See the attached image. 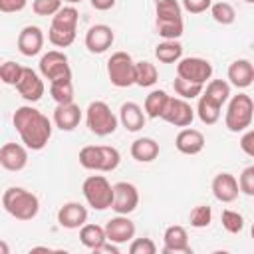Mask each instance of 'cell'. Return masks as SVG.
I'll use <instances>...</instances> for the list:
<instances>
[{
    "mask_svg": "<svg viewBox=\"0 0 254 254\" xmlns=\"http://www.w3.org/2000/svg\"><path fill=\"white\" fill-rule=\"evenodd\" d=\"M12 123L26 149L42 151L52 137V121L32 105H22L14 111Z\"/></svg>",
    "mask_w": 254,
    "mask_h": 254,
    "instance_id": "1",
    "label": "cell"
},
{
    "mask_svg": "<svg viewBox=\"0 0 254 254\" xmlns=\"http://www.w3.org/2000/svg\"><path fill=\"white\" fill-rule=\"evenodd\" d=\"M2 206L16 220H32L38 216L40 200L34 192L22 187H8L2 194Z\"/></svg>",
    "mask_w": 254,
    "mask_h": 254,
    "instance_id": "2",
    "label": "cell"
},
{
    "mask_svg": "<svg viewBox=\"0 0 254 254\" xmlns=\"http://www.w3.org/2000/svg\"><path fill=\"white\" fill-rule=\"evenodd\" d=\"M121 155L115 147L109 145H85L79 151V165L87 171L111 173L119 167Z\"/></svg>",
    "mask_w": 254,
    "mask_h": 254,
    "instance_id": "3",
    "label": "cell"
},
{
    "mask_svg": "<svg viewBox=\"0 0 254 254\" xmlns=\"http://www.w3.org/2000/svg\"><path fill=\"white\" fill-rule=\"evenodd\" d=\"M228 107H226V115H224V125L228 131L232 133H240L244 129H248L252 125V117H254V101L250 95L246 93H238L228 97Z\"/></svg>",
    "mask_w": 254,
    "mask_h": 254,
    "instance_id": "4",
    "label": "cell"
},
{
    "mask_svg": "<svg viewBox=\"0 0 254 254\" xmlns=\"http://www.w3.org/2000/svg\"><path fill=\"white\" fill-rule=\"evenodd\" d=\"M85 123L89 131L95 133L97 137H107L115 133L119 119L105 101H91L85 109Z\"/></svg>",
    "mask_w": 254,
    "mask_h": 254,
    "instance_id": "5",
    "label": "cell"
},
{
    "mask_svg": "<svg viewBox=\"0 0 254 254\" xmlns=\"http://www.w3.org/2000/svg\"><path fill=\"white\" fill-rule=\"evenodd\" d=\"M87 204L95 210H105L113 200V185L103 175H89L81 185Z\"/></svg>",
    "mask_w": 254,
    "mask_h": 254,
    "instance_id": "6",
    "label": "cell"
},
{
    "mask_svg": "<svg viewBox=\"0 0 254 254\" xmlns=\"http://www.w3.org/2000/svg\"><path fill=\"white\" fill-rule=\"evenodd\" d=\"M107 75L115 87H129L135 83V62L127 52H115L107 60Z\"/></svg>",
    "mask_w": 254,
    "mask_h": 254,
    "instance_id": "7",
    "label": "cell"
},
{
    "mask_svg": "<svg viewBox=\"0 0 254 254\" xmlns=\"http://www.w3.org/2000/svg\"><path fill=\"white\" fill-rule=\"evenodd\" d=\"M40 73L44 79L50 83L56 79H69L71 77V67L67 64V56L58 50H50L40 58Z\"/></svg>",
    "mask_w": 254,
    "mask_h": 254,
    "instance_id": "8",
    "label": "cell"
},
{
    "mask_svg": "<svg viewBox=\"0 0 254 254\" xmlns=\"http://www.w3.org/2000/svg\"><path fill=\"white\" fill-rule=\"evenodd\" d=\"M177 75L192 81V83H200L204 85L210 75H212V64L204 58H181L177 62Z\"/></svg>",
    "mask_w": 254,
    "mask_h": 254,
    "instance_id": "9",
    "label": "cell"
},
{
    "mask_svg": "<svg viewBox=\"0 0 254 254\" xmlns=\"http://www.w3.org/2000/svg\"><path fill=\"white\" fill-rule=\"evenodd\" d=\"M139 206V190L133 183L119 181L113 185V200L111 206L117 214H129Z\"/></svg>",
    "mask_w": 254,
    "mask_h": 254,
    "instance_id": "10",
    "label": "cell"
},
{
    "mask_svg": "<svg viewBox=\"0 0 254 254\" xmlns=\"http://www.w3.org/2000/svg\"><path fill=\"white\" fill-rule=\"evenodd\" d=\"M161 119H165L167 123L175 125V127H189L194 119V109L190 107V103L183 97H171L165 105V111L161 115Z\"/></svg>",
    "mask_w": 254,
    "mask_h": 254,
    "instance_id": "11",
    "label": "cell"
},
{
    "mask_svg": "<svg viewBox=\"0 0 254 254\" xmlns=\"http://www.w3.org/2000/svg\"><path fill=\"white\" fill-rule=\"evenodd\" d=\"M163 252L165 254H192L185 226H181V224L167 226V230L163 234Z\"/></svg>",
    "mask_w": 254,
    "mask_h": 254,
    "instance_id": "12",
    "label": "cell"
},
{
    "mask_svg": "<svg viewBox=\"0 0 254 254\" xmlns=\"http://www.w3.org/2000/svg\"><path fill=\"white\" fill-rule=\"evenodd\" d=\"M103 230H105V238L115 244H125L135 238V224L133 220L127 218V214H117L115 218L107 220Z\"/></svg>",
    "mask_w": 254,
    "mask_h": 254,
    "instance_id": "13",
    "label": "cell"
},
{
    "mask_svg": "<svg viewBox=\"0 0 254 254\" xmlns=\"http://www.w3.org/2000/svg\"><path fill=\"white\" fill-rule=\"evenodd\" d=\"M16 89H18V93H20L26 101L36 103V101L42 99V95H44V91H46V85H44L42 77H40L32 67H24L22 77H20V81L16 83Z\"/></svg>",
    "mask_w": 254,
    "mask_h": 254,
    "instance_id": "14",
    "label": "cell"
},
{
    "mask_svg": "<svg viewBox=\"0 0 254 254\" xmlns=\"http://www.w3.org/2000/svg\"><path fill=\"white\" fill-rule=\"evenodd\" d=\"M115 34L107 24H95L85 32V48L91 54H103L111 48Z\"/></svg>",
    "mask_w": 254,
    "mask_h": 254,
    "instance_id": "15",
    "label": "cell"
},
{
    "mask_svg": "<svg viewBox=\"0 0 254 254\" xmlns=\"http://www.w3.org/2000/svg\"><path fill=\"white\" fill-rule=\"evenodd\" d=\"M28 165V149L20 143H4L0 147V167L12 173L22 171Z\"/></svg>",
    "mask_w": 254,
    "mask_h": 254,
    "instance_id": "16",
    "label": "cell"
},
{
    "mask_svg": "<svg viewBox=\"0 0 254 254\" xmlns=\"http://www.w3.org/2000/svg\"><path fill=\"white\" fill-rule=\"evenodd\" d=\"M44 48V32L38 26H24L18 34V50L22 56H38Z\"/></svg>",
    "mask_w": 254,
    "mask_h": 254,
    "instance_id": "17",
    "label": "cell"
},
{
    "mask_svg": "<svg viewBox=\"0 0 254 254\" xmlns=\"http://www.w3.org/2000/svg\"><path fill=\"white\" fill-rule=\"evenodd\" d=\"M58 222L62 228H67V230L81 228L87 222V208L81 202H73V200L65 202L58 210Z\"/></svg>",
    "mask_w": 254,
    "mask_h": 254,
    "instance_id": "18",
    "label": "cell"
},
{
    "mask_svg": "<svg viewBox=\"0 0 254 254\" xmlns=\"http://www.w3.org/2000/svg\"><path fill=\"white\" fill-rule=\"evenodd\" d=\"M175 147L179 153L183 155H198L204 149V135L198 129L192 127H185L177 133L175 139Z\"/></svg>",
    "mask_w": 254,
    "mask_h": 254,
    "instance_id": "19",
    "label": "cell"
},
{
    "mask_svg": "<svg viewBox=\"0 0 254 254\" xmlns=\"http://www.w3.org/2000/svg\"><path fill=\"white\" fill-rule=\"evenodd\" d=\"M238 181L230 173H218L212 179V194L220 202H234L238 198Z\"/></svg>",
    "mask_w": 254,
    "mask_h": 254,
    "instance_id": "20",
    "label": "cell"
},
{
    "mask_svg": "<svg viewBox=\"0 0 254 254\" xmlns=\"http://www.w3.org/2000/svg\"><path fill=\"white\" fill-rule=\"evenodd\" d=\"M81 121V109L73 101L69 103H58L54 109V123L62 131H73Z\"/></svg>",
    "mask_w": 254,
    "mask_h": 254,
    "instance_id": "21",
    "label": "cell"
},
{
    "mask_svg": "<svg viewBox=\"0 0 254 254\" xmlns=\"http://www.w3.org/2000/svg\"><path fill=\"white\" fill-rule=\"evenodd\" d=\"M228 79L234 87L238 89H246L252 85L254 81V65L250 60H234L228 65Z\"/></svg>",
    "mask_w": 254,
    "mask_h": 254,
    "instance_id": "22",
    "label": "cell"
},
{
    "mask_svg": "<svg viewBox=\"0 0 254 254\" xmlns=\"http://www.w3.org/2000/svg\"><path fill=\"white\" fill-rule=\"evenodd\" d=\"M117 119L121 121V125H123L127 131L135 133V131H141V129L145 127L147 115H145V111H143L141 105H137L135 101H127V103L121 105Z\"/></svg>",
    "mask_w": 254,
    "mask_h": 254,
    "instance_id": "23",
    "label": "cell"
},
{
    "mask_svg": "<svg viewBox=\"0 0 254 254\" xmlns=\"http://www.w3.org/2000/svg\"><path fill=\"white\" fill-rule=\"evenodd\" d=\"M131 157L139 163H151L159 157V143L151 137H139L131 143Z\"/></svg>",
    "mask_w": 254,
    "mask_h": 254,
    "instance_id": "24",
    "label": "cell"
},
{
    "mask_svg": "<svg viewBox=\"0 0 254 254\" xmlns=\"http://www.w3.org/2000/svg\"><path fill=\"white\" fill-rule=\"evenodd\" d=\"M155 58L161 64H175L183 58V46L179 40H163L155 48Z\"/></svg>",
    "mask_w": 254,
    "mask_h": 254,
    "instance_id": "25",
    "label": "cell"
},
{
    "mask_svg": "<svg viewBox=\"0 0 254 254\" xmlns=\"http://www.w3.org/2000/svg\"><path fill=\"white\" fill-rule=\"evenodd\" d=\"M167 101H169L167 91H163V89H153V91L145 97V105H143L145 115H147V117H151V119L161 117V115H163V111H165Z\"/></svg>",
    "mask_w": 254,
    "mask_h": 254,
    "instance_id": "26",
    "label": "cell"
},
{
    "mask_svg": "<svg viewBox=\"0 0 254 254\" xmlns=\"http://www.w3.org/2000/svg\"><path fill=\"white\" fill-rule=\"evenodd\" d=\"M157 79H159V71H157L155 64H151L147 60L135 62V85L151 87V85L157 83Z\"/></svg>",
    "mask_w": 254,
    "mask_h": 254,
    "instance_id": "27",
    "label": "cell"
},
{
    "mask_svg": "<svg viewBox=\"0 0 254 254\" xmlns=\"http://www.w3.org/2000/svg\"><path fill=\"white\" fill-rule=\"evenodd\" d=\"M220 105L218 103H214L212 99H208L206 95H202L200 93V97H198V105H196V115H198V119L204 123V125H214L218 119H220Z\"/></svg>",
    "mask_w": 254,
    "mask_h": 254,
    "instance_id": "28",
    "label": "cell"
},
{
    "mask_svg": "<svg viewBox=\"0 0 254 254\" xmlns=\"http://www.w3.org/2000/svg\"><path fill=\"white\" fill-rule=\"evenodd\" d=\"M77 20H79V12L73 6H62L52 16V26L62 30H77Z\"/></svg>",
    "mask_w": 254,
    "mask_h": 254,
    "instance_id": "29",
    "label": "cell"
},
{
    "mask_svg": "<svg viewBox=\"0 0 254 254\" xmlns=\"http://www.w3.org/2000/svg\"><path fill=\"white\" fill-rule=\"evenodd\" d=\"M79 240H81V244H83L85 248L93 250V248H97L101 242H105L107 238H105L103 226H99V224H87V222H85V224L79 228Z\"/></svg>",
    "mask_w": 254,
    "mask_h": 254,
    "instance_id": "30",
    "label": "cell"
},
{
    "mask_svg": "<svg viewBox=\"0 0 254 254\" xmlns=\"http://www.w3.org/2000/svg\"><path fill=\"white\" fill-rule=\"evenodd\" d=\"M202 95H206L208 99H212L222 107L230 97V83L224 79H210L206 83V89H202Z\"/></svg>",
    "mask_w": 254,
    "mask_h": 254,
    "instance_id": "31",
    "label": "cell"
},
{
    "mask_svg": "<svg viewBox=\"0 0 254 254\" xmlns=\"http://www.w3.org/2000/svg\"><path fill=\"white\" fill-rule=\"evenodd\" d=\"M50 95L56 103H69L73 101V83L69 79H56L50 83Z\"/></svg>",
    "mask_w": 254,
    "mask_h": 254,
    "instance_id": "32",
    "label": "cell"
},
{
    "mask_svg": "<svg viewBox=\"0 0 254 254\" xmlns=\"http://www.w3.org/2000/svg\"><path fill=\"white\" fill-rule=\"evenodd\" d=\"M157 20H183V8L179 0H157Z\"/></svg>",
    "mask_w": 254,
    "mask_h": 254,
    "instance_id": "33",
    "label": "cell"
},
{
    "mask_svg": "<svg viewBox=\"0 0 254 254\" xmlns=\"http://www.w3.org/2000/svg\"><path fill=\"white\" fill-rule=\"evenodd\" d=\"M210 16L214 18V22L222 26H230L236 20V10L228 2H216V4H210Z\"/></svg>",
    "mask_w": 254,
    "mask_h": 254,
    "instance_id": "34",
    "label": "cell"
},
{
    "mask_svg": "<svg viewBox=\"0 0 254 254\" xmlns=\"http://www.w3.org/2000/svg\"><path fill=\"white\" fill-rule=\"evenodd\" d=\"M183 20H157V32L163 40H179L183 36Z\"/></svg>",
    "mask_w": 254,
    "mask_h": 254,
    "instance_id": "35",
    "label": "cell"
},
{
    "mask_svg": "<svg viewBox=\"0 0 254 254\" xmlns=\"http://www.w3.org/2000/svg\"><path fill=\"white\" fill-rule=\"evenodd\" d=\"M173 87H175V93H177L179 97H183V99H194V97H198V95L202 93V89H204V85L187 81V79H183V77H179V75L175 77Z\"/></svg>",
    "mask_w": 254,
    "mask_h": 254,
    "instance_id": "36",
    "label": "cell"
},
{
    "mask_svg": "<svg viewBox=\"0 0 254 254\" xmlns=\"http://www.w3.org/2000/svg\"><path fill=\"white\" fill-rule=\"evenodd\" d=\"M220 222H222L224 230L230 232V234H238V232H242V228H244V216H242L240 212H236V210H230V208H224V210H222Z\"/></svg>",
    "mask_w": 254,
    "mask_h": 254,
    "instance_id": "37",
    "label": "cell"
},
{
    "mask_svg": "<svg viewBox=\"0 0 254 254\" xmlns=\"http://www.w3.org/2000/svg\"><path fill=\"white\" fill-rule=\"evenodd\" d=\"M22 71H24V65L16 64V62H4V64H0V81L16 87V83L22 77Z\"/></svg>",
    "mask_w": 254,
    "mask_h": 254,
    "instance_id": "38",
    "label": "cell"
},
{
    "mask_svg": "<svg viewBox=\"0 0 254 254\" xmlns=\"http://www.w3.org/2000/svg\"><path fill=\"white\" fill-rule=\"evenodd\" d=\"M210 220H212V208L208 204H198L189 214V222L194 228H206L210 224Z\"/></svg>",
    "mask_w": 254,
    "mask_h": 254,
    "instance_id": "39",
    "label": "cell"
},
{
    "mask_svg": "<svg viewBox=\"0 0 254 254\" xmlns=\"http://www.w3.org/2000/svg\"><path fill=\"white\" fill-rule=\"evenodd\" d=\"M48 40H50L56 48H67V46H71L73 40H75V30H62V28L50 26V30H48Z\"/></svg>",
    "mask_w": 254,
    "mask_h": 254,
    "instance_id": "40",
    "label": "cell"
},
{
    "mask_svg": "<svg viewBox=\"0 0 254 254\" xmlns=\"http://www.w3.org/2000/svg\"><path fill=\"white\" fill-rule=\"evenodd\" d=\"M62 8V0H34L32 10L38 16H54Z\"/></svg>",
    "mask_w": 254,
    "mask_h": 254,
    "instance_id": "41",
    "label": "cell"
},
{
    "mask_svg": "<svg viewBox=\"0 0 254 254\" xmlns=\"http://www.w3.org/2000/svg\"><path fill=\"white\" fill-rule=\"evenodd\" d=\"M238 190L246 196H254V167H246L238 177Z\"/></svg>",
    "mask_w": 254,
    "mask_h": 254,
    "instance_id": "42",
    "label": "cell"
},
{
    "mask_svg": "<svg viewBox=\"0 0 254 254\" xmlns=\"http://www.w3.org/2000/svg\"><path fill=\"white\" fill-rule=\"evenodd\" d=\"M131 254H155L157 252V244L151 238H135L129 246Z\"/></svg>",
    "mask_w": 254,
    "mask_h": 254,
    "instance_id": "43",
    "label": "cell"
},
{
    "mask_svg": "<svg viewBox=\"0 0 254 254\" xmlns=\"http://www.w3.org/2000/svg\"><path fill=\"white\" fill-rule=\"evenodd\" d=\"M210 4H212V0H183L181 8H185L190 14H202L210 8Z\"/></svg>",
    "mask_w": 254,
    "mask_h": 254,
    "instance_id": "44",
    "label": "cell"
},
{
    "mask_svg": "<svg viewBox=\"0 0 254 254\" xmlns=\"http://www.w3.org/2000/svg\"><path fill=\"white\" fill-rule=\"evenodd\" d=\"M28 4V0H0V12L4 14H14L24 10Z\"/></svg>",
    "mask_w": 254,
    "mask_h": 254,
    "instance_id": "45",
    "label": "cell"
},
{
    "mask_svg": "<svg viewBox=\"0 0 254 254\" xmlns=\"http://www.w3.org/2000/svg\"><path fill=\"white\" fill-rule=\"evenodd\" d=\"M246 133L242 135V139H240V149L248 155V157H254V131L248 127V129H244Z\"/></svg>",
    "mask_w": 254,
    "mask_h": 254,
    "instance_id": "46",
    "label": "cell"
},
{
    "mask_svg": "<svg viewBox=\"0 0 254 254\" xmlns=\"http://www.w3.org/2000/svg\"><path fill=\"white\" fill-rule=\"evenodd\" d=\"M93 252H95V254H99V252H105V254H119V246H117L115 242L105 240V242H101L97 248H93Z\"/></svg>",
    "mask_w": 254,
    "mask_h": 254,
    "instance_id": "47",
    "label": "cell"
},
{
    "mask_svg": "<svg viewBox=\"0 0 254 254\" xmlns=\"http://www.w3.org/2000/svg\"><path fill=\"white\" fill-rule=\"evenodd\" d=\"M89 2H91V6H93L95 10H99V12L111 10V8L115 6V0H89Z\"/></svg>",
    "mask_w": 254,
    "mask_h": 254,
    "instance_id": "48",
    "label": "cell"
},
{
    "mask_svg": "<svg viewBox=\"0 0 254 254\" xmlns=\"http://www.w3.org/2000/svg\"><path fill=\"white\" fill-rule=\"evenodd\" d=\"M0 254H10V246L4 240H0Z\"/></svg>",
    "mask_w": 254,
    "mask_h": 254,
    "instance_id": "49",
    "label": "cell"
},
{
    "mask_svg": "<svg viewBox=\"0 0 254 254\" xmlns=\"http://www.w3.org/2000/svg\"><path fill=\"white\" fill-rule=\"evenodd\" d=\"M62 2H67V4H79V2H83V0H62Z\"/></svg>",
    "mask_w": 254,
    "mask_h": 254,
    "instance_id": "50",
    "label": "cell"
},
{
    "mask_svg": "<svg viewBox=\"0 0 254 254\" xmlns=\"http://www.w3.org/2000/svg\"><path fill=\"white\" fill-rule=\"evenodd\" d=\"M244 2H246V4H252V2H254V0H244Z\"/></svg>",
    "mask_w": 254,
    "mask_h": 254,
    "instance_id": "51",
    "label": "cell"
}]
</instances>
